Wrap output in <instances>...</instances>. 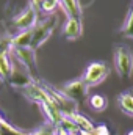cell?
Returning <instances> with one entry per match:
<instances>
[{"mask_svg": "<svg viewBox=\"0 0 133 135\" xmlns=\"http://www.w3.org/2000/svg\"><path fill=\"white\" fill-rule=\"evenodd\" d=\"M81 21L78 17H67L66 21V25L63 28V33L66 36L67 39H77L81 36Z\"/></svg>", "mask_w": 133, "mask_h": 135, "instance_id": "obj_8", "label": "cell"}, {"mask_svg": "<svg viewBox=\"0 0 133 135\" xmlns=\"http://www.w3.org/2000/svg\"><path fill=\"white\" fill-rule=\"evenodd\" d=\"M121 33L125 35L127 38H132L133 39V3H132V6H130V9H129V13H127V17L124 21Z\"/></svg>", "mask_w": 133, "mask_h": 135, "instance_id": "obj_13", "label": "cell"}, {"mask_svg": "<svg viewBox=\"0 0 133 135\" xmlns=\"http://www.w3.org/2000/svg\"><path fill=\"white\" fill-rule=\"evenodd\" d=\"M108 72H110L108 65H105L102 61H94V63H91L89 66L86 68L85 75H83V82L88 85V88L89 86H96V85H99L100 82L105 80Z\"/></svg>", "mask_w": 133, "mask_h": 135, "instance_id": "obj_3", "label": "cell"}, {"mask_svg": "<svg viewBox=\"0 0 133 135\" xmlns=\"http://www.w3.org/2000/svg\"><path fill=\"white\" fill-rule=\"evenodd\" d=\"M63 93L74 101H83L88 94V85L83 80H72L63 86Z\"/></svg>", "mask_w": 133, "mask_h": 135, "instance_id": "obj_5", "label": "cell"}, {"mask_svg": "<svg viewBox=\"0 0 133 135\" xmlns=\"http://www.w3.org/2000/svg\"><path fill=\"white\" fill-rule=\"evenodd\" d=\"M94 135H110V131L105 126H99L97 129H94Z\"/></svg>", "mask_w": 133, "mask_h": 135, "instance_id": "obj_16", "label": "cell"}, {"mask_svg": "<svg viewBox=\"0 0 133 135\" xmlns=\"http://www.w3.org/2000/svg\"><path fill=\"white\" fill-rule=\"evenodd\" d=\"M36 8H28L27 11H24L17 19H16V27L22 32L25 30H32L34 25H36Z\"/></svg>", "mask_w": 133, "mask_h": 135, "instance_id": "obj_7", "label": "cell"}, {"mask_svg": "<svg viewBox=\"0 0 133 135\" xmlns=\"http://www.w3.org/2000/svg\"><path fill=\"white\" fill-rule=\"evenodd\" d=\"M53 132L50 131V129H47V127H44V129H39L38 132H34V134H32V135H52Z\"/></svg>", "mask_w": 133, "mask_h": 135, "instance_id": "obj_18", "label": "cell"}, {"mask_svg": "<svg viewBox=\"0 0 133 135\" xmlns=\"http://www.w3.org/2000/svg\"><path fill=\"white\" fill-rule=\"evenodd\" d=\"M14 55L16 58L25 65V69L34 72L36 71V58H34V50L30 47H14Z\"/></svg>", "mask_w": 133, "mask_h": 135, "instance_id": "obj_6", "label": "cell"}, {"mask_svg": "<svg viewBox=\"0 0 133 135\" xmlns=\"http://www.w3.org/2000/svg\"><path fill=\"white\" fill-rule=\"evenodd\" d=\"M52 135H70L69 132H67L64 127H61V126H57V129L53 131V134Z\"/></svg>", "mask_w": 133, "mask_h": 135, "instance_id": "obj_17", "label": "cell"}, {"mask_svg": "<svg viewBox=\"0 0 133 135\" xmlns=\"http://www.w3.org/2000/svg\"><path fill=\"white\" fill-rule=\"evenodd\" d=\"M69 118L77 124V127H78L80 131L94 132V126H93V123H91L88 118H85V116H81V115H78V113H74V115H70Z\"/></svg>", "mask_w": 133, "mask_h": 135, "instance_id": "obj_11", "label": "cell"}, {"mask_svg": "<svg viewBox=\"0 0 133 135\" xmlns=\"http://www.w3.org/2000/svg\"><path fill=\"white\" fill-rule=\"evenodd\" d=\"M0 75L2 79H8L11 75V63L8 58V50L0 47Z\"/></svg>", "mask_w": 133, "mask_h": 135, "instance_id": "obj_10", "label": "cell"}, {"mask_svg": "<svg viewBox=\"0 0 133 135\" xmlns=\"http://www.w3.org/2000/svg\"><path fill=\"white\" fill-rule=\"evenodd\" d=\"M127 135H133V131H130V132H129V134H127Z\"/></svg>", "mask_w": 133, "mask_h": 135, "instance_id": "obj_19", "label": "cell"}, {"mask_svg": "<svg viewBox=\"0 0 133 135\" xmlns=\"http://www.w3.org/2000/svg\"><path fill=\"white\" fill-rule=\"evenodd\" d=\"M89 107L96 112H102L106 107V99L100 94H94V96L89 98Z\"/></svg>", "mask_w": 133, "mask_h": 135, "instance_id": "obj_14", "label": "cell"}, {"mask_svg": "<svg viewBox=\"0 0 133 135\" xmlns=\"http://www.w3.org/2000/svg\"><path fill=\"white\" fill-rule=\"evenodd\" d=\"M60 5L64 8V11L69 17H78L80 19L81 8H80L78 0H60Z\"/></svg>", "mask_w": 133, "mask_h": 135, "instance_id": "obj_9", "label": "cell"}, {"mask_svg": "<svg viewBox=\"0 0 133 135\" xmlns=\"http://www.w3.org/2000/svg\"><path fill=\"white\" fill-rule=\"evenodd\" d=\"M58 5H60V0H41L39 9L41 11H45V13H52Z\"/></svg>", "mask_w": 133, "mask_h": 135, "instance_id": "obj_15", "label": "cell"}, {"mask_svg": "<svg viewBox=\"0 0 133 135\" xmlns=\"http://www.w3.org/2000/svg\"><path fill=\"white\" fill-rule=\"evenodd\" d=\"M47 91H49V94L52 96L57 107L60 108V112L64 116H70L77 112V102L74 99H70L69 96H66L63 91H57V90H47Z\"/></svg>", "mask_w": 133, "mask_h": 135, "instance_id": "obj_4", "label": "cell"}, {"mask_svg": "<svg viewBox=\"0 0 133 135\" xmlns=\"http://www.w3.org/2000/svg\"><path fill=\"white\" fill-rule=\"evenodd\" d=\"M119 107L124 113L133 116V94L132 93H122L119 96Z\"/></svg>", "mask_w": 133, "mask_h": 135, "instance_id": "obj_12", "label": "cell"}, {"mask_svg": "<svg viewBox=\"0 0 133 135\" xmlns=\"http://www.w3.org/2000/svg\"><path fill=\"white\" fill-rule=\"evenodd\" d=\"M114 66L122 79H129L133 72V54L125 47H117L114 52Z\"/></svg>", "mask_w": 133, "mask_h": 135, "instance_id": "obj_2", "label": "cell"}, {"mask_svg": "<svg viewBox=\"0 0 133 135\" xmlns=\"http://www.w3.org/2000/svg\"><path fill=\"white\" fill-rule=\"evenodd\" d=\"M57 22H58V17L57 16H52L50 19L44 21L42 24H36L33 28H32V42H30V49H36L39 47L41 44H44L50 35L53 32V28L57 27Z\"/></svg>", "mask_w": 133, "mask_h": 135, "instance_id": "obj_1", "label": "cell"}]
</instances>
